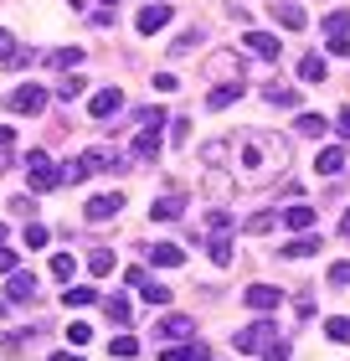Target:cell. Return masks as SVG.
<instances>
[{
    "instance_id": "obj_1",
    "label": "cell",
    "mask_w": 350,
    "mask_h": 361,
    "mask_svg": "<svg viewBox=\"0 0 350 361\" xmlns=\"http://www.w3.org/2000/svg\"><path fill=\"white\" fill-rule=\"evenodd\" d=\"M232 150V171H237L242 180H268L278 176L283 166H289V145H283L278 135H263V129H242L237 140H227Z\"/></svg>"
},
{
    "instance_id": "obj_2",
    "label": "cell",
    "mask_w": 350,
    "mask_h": 361,
    "mask_svg": "<svg viewBox=\"0 0 350 361\" xmlns=\"http://www.w3.org/2000/svg\"><path fill=\"white\" fill-rule=\"evenodd\" d=\"M26 176H31V191H37V196H46V191L62 186V171L52 166V155H46V150H31L26 155Z\"/></svg>"
},
{
    "instance_id": "obj_3",
    "label": "cell",
    "mask_w": 350,
    "mask_h": 361,
    "mask_svg": "<svg viewBox=\"0 0 350 361\" xmlns=\"http://www.w3.org/2000/svg\"><path fill=\"white\" fill-rule=\"evenodd\" d=\"M273 336H278V320H253V325H242V331L232 336V346L237 351H263Z\"/></svg>"
},
{
    "instance_id": "obj_4",
    "label": "cell",
    "mask_w": 350,
    "mask_h": 361,
    "mask_svg": "<svg viewBox=\"0 0 350 361\" xmlns=\"http://www.w3.org/2000/svg\"><path fill=\"white\" fill-rule=\"evenodd\" d=\"M46 98H52L46 88H37V83H21V88H15V93L6 98V109H11V114H31V119H37V114L46 109Z\"/></svg>"
},
{
    "instance_id": "obj_5",
    "label": "cell",
    "mask_w": 350,
    "mask_h": 361,
    "mask_svg": "<svg viewBox=\"0 0 350 361\" xmlns=\"http://www.w3.org/2000/svg\"><path fill=\"white\" fill-rule=\"evenodd\" d=\"M124 114V93L119 88H98V93H88V119H119Z\"/></svg>"
},
{
    "instance_id": "obj_6",
    "label": "cell",
    "mask_w": 350,
    "mask_h": 361,
    "mask_svg": "<svg viewBox=\"0 0 350 361\" xmlns=\"http://www.w3.org/2000/svg\"><path fill=\"white\" fill-rule=\"evenodd\" d=\"M242 305L258 310V315H268V310L283 305V289H278V284H247V289H242Z\"/></svg>"
},
{
    "instance_id": "obj_7",
    "label": "cell",
    "mask_w": 350,
    "mask_h": 361,
    "mask_svg": "<svg viewBox=\"0 0 350 361\" xmlns=\"http://www.w3.org/2000/svg\"><path fill=\"white\" fill-rule=\"evenodd\" d=\"M119 212H124V196L119 191H104V196H88L82 217H88V222H108V217H119Z\"/></svg>"
},
{
    "instance_id": "obj_8",
    "label": "cell",
    "mask_w": 350,
    "mask_h": 361,
    "mask_svg": "<svg viewBox=\"0 0 350 361\" xmlns=\"http://www.w3.org/2000/svg\"><path fill=\"white\" fill-rule=\"evenodd\" d=\"M242 93H247V83H242V78H227V83H216V88L206 93V109H211V114H222V109H232V104H237Z\"/></svg>"
},
{
    "instance_id": "obj_9",
    "label": "cell",
    "mask_w": 350,
    "mask_h": 361,
    "mask_svg": "<svg viewBox=\"0 0 350 361\" xmlns=\"http://www.w3.org/2000/svg\"><path fill=\"white\" fill-rule=\"evenodd\" d=\"M135 26L144 31V37H155L160 26H170V6H165V0H149V6L135 16Z\"/></svg>"
},
{
    "instance_id": "obj_10",
    "label": "cell",
    "mask_w": 350,
    "mask_h": 361,
    "mask_svg": "<svg viewBox=\"0 0 350 361\" xmlns=\"http://www.w3.org/2000/svg\"><path fill=\"white\" fill-rule=\"evenodd\" d=\"M273 21H278L283 31H304L309 16H304V6H299V0H273Z\"/></svg>"
},
{
    "instance_id": "obj_11",
    "label": "cell",
    "mask_w": 350,
    "mask_h": 361,
    "mask_svg": "<svg viewBox=\"0 0 350 361\" xmlns=\"http://www.w3.org/2000/svg\"><path fill=\"white\" fill-rule=\"evenodd\" d=\"M247 52H253V57H263V62H278V52H283V42L273 37V31H247Z\"/></svg>"
},
{
    "instance_id": "obj_12",
    "label": "cell",
    "mask_w": 350,
    "mask_h": 361,
    "mask_svg": "<svg viewBox=\"0 0 350 361\" xmlns=\"http://www.w3.org/2000/svg\"><path fill=\"white\" fill-rule=\"evenodd\" d=\"M144 258H149L155 269H180V264H186V248H175V243H149Z\"/></svg>"
},
{
    "instance_id": "obj_13",
    "label": "cell",
    "mask_w": 350,
    "mask_h": 361,
    "mask_svg": "<svg viewBox=\"0 0 350 361\" xmlns=\"http://www.w3.org/2000/svg\"><path fill=\"white\" fill-rule=\"evenodd\" d=\"M160 361H211V346L191 336L186 346H165V351H160Z\"/></svg>"
},
{
    "instance_id": "obj_14",
    "label": "cell",
    "mask_w": 350,
    "mask_h": 361,
    "mask_svg": "<svg viewBox=\"0 0 350 361\" xmlns=\"http://www.w3.org/2000/svg\"><path fill=\"white\" fill-rule=\"evenodd\" d=\"M186 217V196H160L149 202V222H180Z\"/></svg>"
},
{
    "instance_id": "obj_15",
    "label": "cell",
    "mask_w": 350,
    "mask_h": 361,
    "mask_svg": "<svg viewBox=\"0 0 350 361\" xmlns=\"http://www.w3.org/2000/svg\"><path fill=\"white\" fill-rule=\"evenodd\" d=\"M314 222H320V212H314L309 202H299V207L283 212V227H289V233H314Z\"/></svg>"
},
{
    "instance_id": "obj_16",
    "label": "cell",
    "mask_w": 350,
    "mask_h": 361,
    "mask_svg": "<svg viewBox=\"0 0 350 361\" xmlns=\"http://www.w3.org/2000/svg\"><path fill=\"white\" fill-rule=\"evenodd\" d=\"M82 160H88V171H124V155L113 150V145H93Z\"/></svg>"
},
{
    "instance_id": "obj_17",
    "label": "cell",
    "mask_w": 350,
    "mask_h": 361,
    "mask_svg": "<svg viewBox=\"0 0 350 361\" xmlns=\"http://www.w3.org/2000/svg\"><path fill=\"white\" fill-rule=\"evenodd\" d=\"M314 171H320V176H340V171H345V145H320Z\"/></svg>"
},
{
    "instance_id": "obj_18",
    "label": "cell",
    "mask_w": 350,
    "mask_h": 361,
    "mask_svg": "<svg viewBox=\"0 0 350 361\" xmlns=\"http://www.w3.org/2000/svg\"><path fill=\"white\" fill-rule=\"evenodd\" d=\"M325 78H330V57L309 52L304 62H299V83H325Z\"/></svg>"
},
{
    "instance_id": "obj_19",
    "label": "cell",
    "mask_w": 350,
    "mask_h": 361,
    "mask_svg": "<svg viewBox=\"0 0 350 361\" xmlns=\"http://www.w3.org/2000/svg\"><path fill=\"white\" fill-rule=\"evenodd\" d=\"M320 243H325V238H314V233H299L294 243H283L278 253H283V258H314V253H320Z\"/></svg>"
},
{
    "instance_id": "obj_20",
    "label": "cell",
    "mask_w": 350,
    "mask_h": 361,
    "mask_svg": "<svg viewBox=\"0 0 350 361\" xmlns=\"http://www.w3.org/2000/svg\"><path fill=\"white\" fill-rule=\"evenodd\" d=\"M160 331L170 336V341H191V336H196V320H191V315H165Z\"/></svg>"
},
{
    "instance_id": "obj_21",
    "label": "cell",
    "mask_w": 350,
    "mask_h": 361,
    "mask_svg": "<svg viewBox=\"0 0 350 361\" xmlns=\"http://www.w3.org/2000/svg\"><path fill=\"white\" fill-rule=\"evenodd\" d=\"M6 294L15 305H26V300H37V279L31 274H11V284H6Z\"/></svg>"
},
{
    "instance_id": "obj_22",
    "label": "cell",
    "mask_w": 350,
    "mask_h": 361,
    "mask_svg": "<svg viewBox=\"0 0 350 361\" xmlns=\"http://www.w3.org/2000/svg\"><path fill=\"white\" fill-rule=\"evenodd\" d=\"M294 129H299L304 140H320L325 129H330V119H325V114H299V119H294Z\"/></svg>"
},
{
    "instance_id": "obj_23",
    "label": "cell",
    "mask_w": 350,
    "mask_h": 361,
    "mask_svg": "<svg viewBox=\"0 0 350 361\" xmlns=\"http://www.w3.org/2000/svg\"><path fill=\"white\" fill-rule=\"evenodd\" d=\"M82 93H88V78H82V73H68V78L57 83V98H62V104H73V98H82Z\"/></svg>"
},
{
    "instance_id": "obj_24",
    "label": "cell",
    "mask_w": 350,
    "mask_h": 361,
    "mask_svg": "<svg viewBox=\"0 0 350 361\" xmlns=\"http://www.w3.org/2000/svg\"><path fill=\"white\" fill-rule=\"evenodd\" d=\"M93 300H98V294L88 284H68V289H62V305H68V310H88Z\"/></svg>"
},
{
    "instance_id": "obj_25",
    "label": "cell",
    "mask_w": 350,
    "mask_h": 361,
    "mask_svg": "<svg viewBox=\"0 0 350 361\" xmlns=\"http://www.w3.org/2000/svg\"><path fill=\"white\" fill-rule=\"evenodd\" d=\"M263 98H268L273 109H294V104H299V93H294L289 83H268V88H263Z\"/></svg>"
},
{
    "instance_id": "obj_26",
    "label": "cell",
    "mask_w": 350,
    "mask_h": 361,
    "mask_svg": "<svg viewBox=\"0 0 350 361\" xmlns=\"http://www.w3.org/2000/svg\"><path fill=\"white\" fill-rule=\"evenodd\" d=\"M325 336L335 341V346H350V315H330L325 320Z\"/></svg>"
},
{
    "instance_id": "obj_27",
    "label": "cell",
    "mask_w": 350,
    "mask_h": 361,
    "mask_svg": "<svg viewBox=\"0 0 350 361\" xmlns=\"http://www.w3.org/2000/svg\"><path fill=\"white\" fill-rule=\"evenodd\" d=\"M57 171H62V186H77V180H88V176H93V171H88V160H62Z\"/></svg>"
},
{
    "instance_id": "obj_28",
    "label": "cell",
    "mask_w": 350,
    "mask_h": 361,
    "mask_svg": "<svg viewBox=\"0 0 350 361\" xmlns=\"http://www.w3.org/2000/svg\"><path fill=\"white\" fill-rule=\"evenodd\" d=\"M206 253H211V264H216V269H227V264H232V238L216 233V238L206 243Z\"/></svg>"
},
{
    "instance_id": "obj_29",
    "label": "cell",
    "mask_w": 350,
    "mask_h": 361,
    "mask_svg": "<svg viewBox=\"0 0 350 361\" xmlns=\"http://www.w3.org/2000/svg\"><path fill=\"white\" fill-rule=\"evenodd\" d=\"M104 315H108L113 325H129V300H124V294H108V300H104Z\"/></svg>"
},
{
    "instance_id": "obj_30",
    "label": "cell",
    "mask_w": 350,
    "mask_h": 361,
    "mask_svg": "<svg viewBox=\"0 0 350 361\" xmlns=\"http://www.w3.org/2000/svg\"><path fill=\"white\" fill-rule=\"evenodd\" d=\"M21 243H26L31 253H37V248H46V243H52V233H46L42 222H26V233H21Z\"/></svg>"
},
{
    "instance_id": "obj_31",
    "label": "cell",
    "mask_w": 350,
    "mask_h": 361,
    "mask_svg": "<svg viewBox=\"0 0 350 361\" xmlns=\"http://www.w3.org/2000/svg\"><path fill=\"white\" fill-rule=\"evenodd\" d=\"M139 294H144V300L155 305V310H165V305H170V289H165V284H155V279H144V284H139Z\"/></svg>"
},
{
    "instance_id": "obj_32",
    "label": "cell",
    "mask_w": 350,
    "mask_h": 361,
    "mask_svg": "<svg viewBox=\"0 0 350 361\" xmlns=\"http://www.w3.org/2000/svg\"><path fill=\"white\" fill-rule=\"evenodd\" d=\"M88 269H93L98 279H108V274H113V253H108V248H93V253H88Z\"/></svg>"
},
{
    "instance_id": "obj_33",
    "label": "cell",
    "mask_w": 350,
    "mask_h": 361,
    "mask_svg": "<svg viewBox=\"0 0 350 361\" xmlns=\"http://www.w3.org/2000/svg\"><path fill=\"white\" fill-rule=\"evenodd\" d=\"M52 274L57 279H77V258L73 253H52Z\"/></svg>"
},
{
    "instance_id": "obj_34",
    "label": "cell",
    "mask_w": 350,
    "mask_h": 361,
    "mask_svg": "<svg viewBox=\"0 0 350 361\" xmlns=\"http://www.w3.org/2000/svg\"><path fill=\"white\" fill-rule=\"evenodd\" d=\"M46 62H52V68H77V62H82V47H62V52H52Z\"/></svg>"
},
{
    "instance_id": "obj_35",
    "label": "cell",
    "mask_w": 350,
    "mask_h": 361,
    "mask_svg": "<svg viewBox=\"0 0 350 361\" xmlns=\"http://www.w3.org/2000/svg\"><path fill=\"white\" fill-rule=\"evenodd\" d=\"M108 346H113V356H119V361H129V356H139V341H135V336H113Z\"/></svg>"
},
{
    "instance_id": "obj_36",
    "label": "cell",
    "mask_w": 350,
    "mask_h": 361,
    "mask_svg": "<svg viewBox=\"0 0 350 361\" xmlns=\"http://www.w3.org/2000/svg\"><path fill=\"white\" fill-rule=\"evenodd\" d=\"M93 331H88V320H68V346H88Z\"/></svg>"
},
{
    "instance_id": "obj_37",
    "label": "cell",
    "mask_w": 350,
    "mask_h": 361,
    "mask_svg": "<svg viewBox=\"0 0 350 361\" xmlns=\"http://www.w3.org/2000/svg\"><path fill=\"white\" fill-rule=\"evenodd\" d=\"M320 31H325V37H335V31H350V11H335V16H330V21H325Z\"/></svg>"
},
{
    "instance_id": "obj_38",
    "label": "cell",
    "mask_w": 350,
    "mask_h": 361,
    "mask_svg": "<svg viewBox=\"0 0 350 361\" xmlns=\"http://www.w3.org/2000/svg\"><path fill=\"white\" fill-rule=\"evenodd\" d=\"M330 284H335V289H350V258H345V264H330Z\"/></svg>"
},
{
    "instance_id": "obj_39",
    "label": "cell",
    "mask_w": 350,
    "mask_h": 361,
    "mask_svg": "<svg viewBox=\"0 0 350 361\" xmlns=\"http://www.w3.org/2000/svg\"><path fill=\"white\" fill-rule=\"evenodd\" d=\"M330 57H350V31H335V37H330Z\"/></svg>"
},
{
    "instance_id": "obj_40",
    "label": "cell",
    "mask_w": 350,
    "mask_h": 361,
    "mask_svg": "<svg viewBox=\"0 0 350 361\" xmlns=\"http://www.w3.org/2000/svg\"><path fill=\"white\" fill-rule=\"evenodd\" d=\"M278 217H273V212H258V217H247V233H268V227H273Z\"/></svg>"
},
{
    "instance_id": "obj_41",
    "label": "cell",
    "mask_w": 350,
    "mask_h": 361,
    "mask_svg": "<svg viewBox=\"0 0 350 361\" xmlns=\"http://www.w3.org/2000/svg\"><path fill=\"white\" fill-rule=\"evenodd\" d=\"M263 361H289V346H283V341H268V346H263Z\"/></svg>"
},
{
    "instance_id": "obj_42",
    "label": "cell",
    "mask_w": 350,
    "mask_h": 361,
    "mask_svg": "<svg viewBox=\"0 0 350 361\" xmlns=\"http://www.w3.org/2000/svg\"><path fill=\"white\" fill-rule=\"evenodd\" d=\"M11 57H15V37H11L6 26H0V62H11Z\"/></svg>"
},
{
    "instance_id": "obj_43",
    "label": "cell",
    "mask_w": 350,
    "mask_h": 361,
    "mask_svg": "<svg viewBox=\"0 0 350 361\" xmlns=\"http://www.w3.org/2000/svg\"><path fill=\"white\" fill-rule=\"evenodd\" d=\"M155 88H160V93H175L180 83H175V73H155Z\"/></svg>"
},
{
    "instance_id": "obj_44",
    "label": "cell",
    "mask_w": 350,
    "mask_h": 361,
    "mask_svg": "<svg viewBox=\"0 0 350 361\" xmlns=\"http://www.w3.org/2000/svg\"><path fill=\"white\" fill-rule=\"evenodd\" d=\"M335 135H340V140H350V109H340V114H335Z\"/></svg>"
},
{
    "instance_id": "obj_45",
    "label": "cell",
    "mask_w": 350,
    "mask_h": 361,
    "mask_svg": "<svg viewBox=\"0 0 350 361\" xmlns=\"http://www.w3.org/2000/svg\"><path fill=\"white\" fill-rule=\"evenodd\" d=\"M191 47H201V31H196V37H180V42H175V47H170V52H175V57H180V52H191Z\"/></svg>"
},
{
    "instance_id": "obj_46",
    "label": "cell",
    "mask_w": 350,
    "mask_h": 361,
    "mask_svg": "<svg viewBox=\"0 0 350 361\" xmlns=\"http://www.w3.org/2000/svg\"><path fill=\"white\" fill-rule=\"evenodd\" d=\"M0 274H15V253L6 248V243H0Z\"/></svg>"
},
{
    "instance_id": "obj_47",
    "label": "cell",
    "mask_w": 350,
    "mask_h": 361,
    "mask_svg": "<svg viewBox=\"0 0 350 361\" xmlns=\"http://www.w3.org/2000/svg\"><path fill=\"white\" fill-rule=\"evenodd\" d=\"M186 135H191V124H186V119H175V124H170V140H175V145H186Z\"/></svg>"
},
{
    "instance_id": "obj_48",
    "label": "cell",
    "mask_w": 350,
    "mask_h": 361,
    "mask_svg": "<svg viewBox=\"0 0 350 361\" xmlns=\"http://www.w3.org/2000/svg\"><path fill=\"white\" fill-rule=\"evenodd\" d=\"M6 145H15V129H11V124H0V150H6Z\"/></svg>"
},
{
    "instance_id": "obj_49",
    "label": "cell",
    "mask_w": 350,
    "mask_h": 361,
    "mask_svg": "<svg viewBox=\"0 0 350 361\" xmlns=\"http://www.w3.org/2000/svg\"><path fill=\"white\" fill-rule=\"evenodd\" d=\"M340 233H345V238H350V207H345V212H340Z\"/></svg>"
},
{
    "instance_id": "obj_50",
    "label": "cell",
    "mask_w": 350,
    "mask_h": 361,
    "mask_svg": "<svg viewBox=\"0 0 350 361\" xmlns=\"http://www.w3.org/2000/svg\"><path fill=\"white\" fill-rule=\"evenodd\" d=\"M52 361H82V356H73V351H57V356H52Z\"/></svg>"
},
{
    "instance_id": "obj_51",
    "label": "cell",
    "mask_w": 350,
    "mask_h": 361,
    "mask_svg": "<svg viewBox=\"0 0 350 361\" xmlns=\"http://www.w3.org/2000/svg\"><path fill=\"white\" fill-rule=\"evenodd\" d=\"M6 238H11V233H6V222H0V243H6Z\"/></svg>"
},
{
    "instance_id": "obj_52",
    "label": "cell",
    "mask_w": 350,
    "mask_h": 361,
    "mask_svg": "<svg viewBox=\"0 0 350 361\" xmlns=\"http://www.w3.org/2000/svg\"><path fill=\"white\" fill-rule=\"evenodd\" d=\"M104 6H119V0H104Z\"/></svg>"
}]
</instances>
